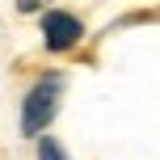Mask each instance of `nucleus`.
Wrapping results in <instances>:
<instances>
[{"instance_id": "obj_1", "label": "nucleus", "mask_w": 160, "mask_h": 160, "mask_svg": "<svg viewBox=\"0 0 160 160\" xmlns=\"http://www.w3.org/2000/svg\"><path fill=\"white\" fill-rule=\"evenodd\" d=\"M59 97H63V72H47L30 84V93L21 101V135L25 139H42V131L59 114Z\"/></svg>"}, {"instance_id": "obj_2", "label": "nucleus", "mask_w": 160, "mask_h": 160, "mask_svg": "<svg viewBox=\"0 0 160 160\" xmlns=\"http://www.w3.org/2000/svg\"><path fill=\"white\" fill-rule=\"evenodd\" d=\"M80 38H84V25H80L76 13H63V8H47V13H42V42H47V51L63 55Z\"/></svg>"}, {"instance_id": "obj_3", "label": "nucleus", "mask_w": 160, "mask_h": 160, "mask_svg": "<svg viewBox=\"0 0 160 160\" xmlns=\"http://www.w3.org/2000/svg\"><path fill=\"white\" fill-rule=\"evenodd\" d=\"M38 160H68V152L59 148V139L42 135V139H38Z\"/></svg>"}, {"instance_id": "obj_4", "label": "nucleus", "mask_w": 160, "mask_h": 160, "mask_svg": "<svg viewBox=\"0 0 160 160\" xmlns=\"http://www.w3.org/2000/svg\"><path fill=\"white\" fill-rule=\"evenodd\" d=\"M47 4H51V0H17L21 13H47Z\"/></svg>"}]
</instances>
